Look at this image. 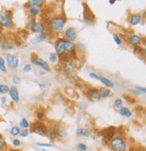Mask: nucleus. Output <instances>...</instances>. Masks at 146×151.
I'll use <instances>...</instances> for the list:
<instances>
[{
	"mask_svg": "<svg viewBox=\"0 0 146 151\" xmlns=\"http://www.w3.org/2000/svg\"><path fill=\"white\" fill-rule=\"evenodd\" d=\"M43 151H47V150H43Z\"/></svg>",
	"mask_w": 146,
	"mask_h": 151,
	"instance_id": "obj_49",
	"label": "nucleus"
},
{
	"mask_svg": "<svg viewBox=\"0 0 146 151\" xmlns=\"http://www.w3.org/2000/svg\"><path fill=\"white\" fill-rule=\"evenodd\" d=\"M9 86L7 85H2L0 84V93H7L9 92Z\"/></svg>",
	"mask_w": 146,
	"mask_h": 151,
	"instance_id": "obj_26",
	"label": "nucleus"
},
{
	"mask_svg": "<svg viewBox=\"0 0 146 151\" xmlns=\"http://www.w3.org/2000/svg\"><path fill=\"white\" fill-rule=\"evenodd\" d=\"M110 147L113 151H125L126 144L123 138L116 136L110 140Z\"/></svg>",
	"mask_w": 146,
	"mask_h": 151,
	"instance_id": "obj_2",
	"label": "nucleus"
},
{
	"mask_svg": "<svg viewBox=\"0 0 146 151\" xmlns=\"http://www.w3.org/2000/svg\"><path fill=\"white\" fill-rule=\"evenodd\" d=\"M115 106L118 109H121L123 107V102L120 98H117L116 101H115Z\"/></svg>",
	"mask_w": 146,
	"mask_h": 151,
	"instance_id": "obj_33",
	"label": "nucleus"
},
{
	"mask_svg": "<svg viewBox=\"0 0 146 151\" xmlns=\"http://www.w3.org/2000/svg\"><path fill=\"white\" fill-rule=\"evenodd\" d=\"M13 145H14V147H19V146L21 145V142H20L19 139H14V140H13Z\"/></svg>",
	"mask_w": 146,
	"mask_h": 151,
	"instance_id": "obj_40",
	"label": "nucleus"
},
{
	"mask_svg": "<svg viewBox=\"0 0 146 151\" xmlns=\"http://www.w3.org/2000/svg\"><path fill=\"white\" fill-rule=\"evenodd\" d=\"M115 134H116V128L113 126L105 129L101 133V135L103 136V139L106 141H110Z\"/></svg>",
	"mask_w": 146,
	"mask_h": 151,
	"instance_id": "obj_7",
	"label": "nucleus"
},
{
	"mask_svg": "<svg viewBox=\"0 0 146 151\" xmlns=\"http://www.w3.org/2000/svg\"><path fill=\"white\" fill-rule=\"evenodd\" d=\"M115 2H116V1H115V0H110V1H109V3H110L111 5L115 4Z\"/></svg>",
	"mask_w": 146,
	"mask_h": 151,
	"instance_id": "obj_47",
	"label": "nucleus"
},
{
	"mask_svg": "<svg viewBox=\"0 0 146 151\" xmlns=\"http://www.w3.org/2000/svg\"><path fill=\"white\" fill-rule=\"evenodd\" d=\"M37 146H39V147H51V144H44V143H37Z\"/></svg>",
	"mask_w": 146,
	"mask_h": 151,
	"instance_id": "obj_43",
	"label": "nucleus"
},
{
	"mask_svg": "<svg viewBox=\"0 0 146 151\" xmlns=\"http://www.w3.org/2000/svg\"><path fill=\"white\" fill-rule=\"evenodd\" d=\"M21 137H27L28 136V130L26 129H24L23 130H20V134Z\"/></svg>",
	"mask_w": 146,
	"mask_h": 151,
	"instance_id": "obj_38",
	"label": "nucleus"
},
{
	"mask_svg": "<svg viewBox=\"0 0 146 151\" xmlns=\"http://www.w3.org/2000/svg\"><path fill=\"white\" fill-rule=\"evenodd\" d=\"M1 103H2L3 104H6V103H7V98H6V97H2V98H1Z\"/></svg>",
	"mask_w": 146,
	"mask_h": 151,
	"instance_id": "obj_45",
	"label": "nucleus"
},
{
	"mask_svg": "<svg viewBox=\"0 0 146 151\" xmlns=\"http://www.w3.org/2000/svg\"><path fill=\"white\" fill-rule=\"evenodd\" d=\"M31 70H32L31 65H25V66L24 67V71H25V72H30Z\"/></svg>",
	"mask_w": 146,
	"mask_h": 151,
	"instance_id": "obj_41",
	"label": "nucleus"
},
{
	"mask_svg": "<svg viewBox=\"0 0 146 151\" xmlns=\"http://www.w3.org/2000/svg\"><path fill=\"white\" fill-rule=\"evenodd\" d=\"M83 7H84L83 14H84L85 23L87 24H93L95 22V15L93 14L92 11L90 10V8L88 7V6L86 3H83Z\"/></svg>",
	"mask_w": 146,
	"mask_h": 151,
	"instance_id": "obj_4",
	"label": "nucleus"
},
{
	"mask_svg": "<svg viewBox=\"0 0 146 151\" xmlns=\"http://www.w3.org/2000/svg\"><path fill=\"white\" fill-rule=\"evenodd\" d=\"M88 97L92 102H98L100 100V96L98 89H90L88 92Z\"/></svg>",
	"mask_w": 146,
	"mask_h": 151,
	"instance_id": "obj_12",
	"label": "nucleus"
},
{
	"mask_svg": "<svg viewBox=\"0 0 146 151\" xmlns=\"http://www.w3.org/2000/svg\"><path fill=\"white\" fill-rule=\"evenodd\" d=\"M58 136V130L57 129H50L49 131H47V135H46V137H48L50 139H54L56 137Z\"/></svg>",
	"mask_w": 146,
	"mask_h": 151,
	"instance_id": "obj_22",
	"label": "nucleus"
},
{
	"mask_svg": "<svg viewBox=\"0 0 146 151\" xmlns=\"http://www.w3.org/2000/svg\"><path fill=\"white\" fill-rule=\"evenodd\" d=\"M20 126L23 127L24 129H26V128L29 127V123H28V122H27V120H26L25 118H23V119L21 120V122H20Z\"/></svg>",
	"mask_w": 146,
	"mask_h": 151,
	"instance_id": "obj_32",
	"label": "nucleus"
},
{
	"mask_svg": "<svg viewBox=\"0 0 146 151\" xmlns=\"http://www.w3.org/2000/svg\"><path fill=\"white\" fill-rule=\"evenodd\" d=\"M55 49H56V53L57 55H61L65 53V49H64V39H59L56 43H55Z\"/></svg>",
	"mask_w": 146,
	"mask_h": 151,
	"instance_id": "obj_11",
	"label": "nucleus"
},
{
	"mask_svg": "<svg viewBox=\"0 0 146 151\" xmlns=\"http://www.w3.org/2000/svg\"><path fill=\"white\" fill-rule=\"evenodd\" d=\"M136 90H137L139 93H142H142H145V92H146V90H145V88H144V87H142H142L137 86V87H136Z\"/></svg>",
	"mask_w": 146,
	"mask_h": 151,
	"instance_id": "obj_42",
	"label": "nucleus"
},
{
	"mask_svg": "<svg viewBox=\"0 0 146 151\" xmlns=\"http://www.w3.org/2000/svg\"><path fill=\"white\" fill-rule=\"evenodd\" d=\"M49 59H50V61L51 62H55L58 59V55L57 53H51L50 54V57H49Z\"/></svg>",
	"mask_w": 146,
	"mask_h": 151,
	"instance_id": "obj_31",
	"label": "nucleus"
},
{
	"mask_svg": "<svg viewBox=\"0 0 146 151\" xmlns=\"http://www.w3.org/2000/svg\"><path fill=\"white\" fill-rule=\"evenodd\" d=\"M76 134L78 136H80V137H88L90 135V130H88L87 129L80 128V129H77Z\"/></svg>",
	"mask_w": 146,
	"mask_h": 151,
	"instance_id": "obj_18",
	"label": "nucleus"
},
{
	"mask_svg": "<svg viewBox=\"0 0 146 151\" xmlns=\"http://www.w3.org/2000/svg\"><path fill=\"white\" fill-rule=\"evenodd\" d=\"M120 113H121V115L126 118H130L132 116V111L127 107H122L120 109Z\"/></svg>",
	"mask_w": 146,
	"mask_h": 151,
	"instance_id": "obj_20",
	"label": "nucleus"
},
{
	"mask_svg": "<svg viewBox=\"0 0 146 151\" xmlns=\"http://www.w3.org/2000/svg\"><path fill=\"white\" fill-rule=\"evenodd\" d=\"M6 147V142L3 139L0 138V151H1L4 147Z\"/></svg>",
	"mask_w": 146,
	"mask_h": 151,
	"instance_id": "obj_39",
	"label": "nucleus"
},
{
	"mask_svg": "<svg viewBox=\"0 0 146 151\" xmlns=\"http://www.w3.org/2000/svg\"><path fill=\"white\" fill-rule=\"evenodd\" d=\"M7 64L10 68H16L18 67V64H19V61H18V59L15 56L12 55V54H7Z\"/></svg>",
	"mask_w": 146,
	"mask_h": 151,
	"instance_id": "obj_10",
	"label": "nucleus"
},
{
	"mask_svg": "<svg viewBox=\"0 0 146 151\" xmlns=\"http://www.w3.org/2000/svg\"><path fill=\"white\" fill-rule=\"evenodd\" d=\"M32 62L36 65V66H38V67H41L43 69H44L45 71H49L50 70V68H49V65L46 61H44L43 60L40 59L39 57H34V58L32 60Z\"/></svg>",
	"mask_w": 146,
	"mask_h": 151,
	"instance_id": "obj_8",
	"label": "nucleus"
},
{
	"mask_svg": "<svg viewBox=\"0 0 146 151\" xmlns=\"http://www.w3.org/2000/svg\"><path fill=\"white\" fill-rule=\"evenodd\" d=\"M74 68H75V65H74V63H73V61L72 60H69L68 62H66L65 63V66H64V71L67 73V74H71L72 73V71L74 70Z\"/></svg>",
	"mask_w": 146,
	"mask_h": 151,
	"instance_id": "obj_16",
	"label": "nucleus"
},
{
	"mask_svg": "<svg viewBox=\"0 0 146 151\" xmlns=\"http://www.w3.org/2000/svg\"><path fill=\"white\" fill-rule=\"evenodd\" d=\"M58 135H60V136H62V137H65V136H67V130L65 129H61L59 131H58Z\"/></svg>",
	"mask_w": 146,
	"mask_h": 151,
	"instance_id": "obj_36",
	"label": "nucleus"
},
{
	"mask_svg": "<svg viewBox=\"0 0 146 151\" xmlns=\"http://www.w3.org/2000/svg\"><path fill=\"white\" fill-rule=\"evenodd\" d=\"M35 24V20H34V18H33V17H29L28 18V20H27V28H32L33 27V25Z\"/></svg>",
	"mask_w": 146,
	"mask_h": 151,
	"instance_id": "obj_30",
	"label": "nucleus"
},
{
	"mask_svg": "<svg viewBox=\"0 0 146 151\" xmlns=\"http://www.w3.org/2000/svg\"><path fill=\"white\" fill-rule=\"evenodd\" d=\"M46 38H47V32H41L40 35L37 37V42H43V41H44V40L46 39Z\"/></svg>",
	"mask_w": 146,
	"mask_h": 151,
	"instance_id": "obj_27",
	"label": "nucleus"
},
{
	"mask_svg": "<svg viewBox=\"0 0 146 151\" xmlns=\"http://www.w3.org/2000/svg\"><path fill=\"white\" fill-rule=\"evenodd\" d=\"M66 24V18L64 16H55L51 18L49 22V27L53 32H60L62 31Z\"/></svg>",
	"mask_w": 146,
	"mask_h": 151,
	"instance_id": "obj_1",
	"label": "nucleus"
},
{
	"mask_svg": "<svg viewBox=\"0 0 146 151\" xmlns=\"http://www.w3.org/2000/svg\"><path fill=\"white\" fill-rule=\"evenodd\" d=\"M129 42L134 46H137L142 43V38L138 35L133 34L129 37Z\"/></svg>",
	"mask_w": 146,
	"mask_h": 151,
	"instance_id": "obj_14",
	"label": "nucleus"
},
{
	"mask_svg": "<svg viewBox=\"0 0 146 151\" xmlns=\"http://www.w3.org/2000/svg\"><path fill=\"white\" fill-rule=\"evenodd\" d=\"M1 48L4 50H12L14 47H13V44L10 42H3L1 44Z\"/></svg>",
	"mask_w": 146,
	"mask_h": 151,
	"instance_id": "obj_28",
	"label": "nucleus"
},
{
	"mask_svg": "<svg viewBox=\"0 0 146 151\" xmlns=\"http://www.w3.org/2000/svg\"><path fill=\"white\" fill-rule=\"evenodd\" d=\"M98 93H99L100 98H101V97L106 98V97H108L109 96H110L111 92H110V90H109L108 88H101V89L98 91Z\"/></svg>",
	"mask_w": 146,
	"mask_h": 151,
	"instance_id": "obj_21",
	"label": "nucleus"
},
{
	"mask_svg": "<svg viewBox=\"0 0 146 151\" xmlns=\"http://www.w3.org/2000/svg\"><path fill=\"white\" fill-rule=\"evenodd\" d=\"M9 94L14 102L19 101V93H18V90L15 86H13L9 89Z\"/></svg>",
	"mask_w": 146,
	"mask_h": 151,
	"instance_id": "obj_13",
	"label": "nucleus"
},
{
	"mask_svg": "<svg viewBox=\"0 0 146 151\" xmlns=\"http://www.w3.org/2000/svg\"><path fill=\"white\" fill-rule=\"evenodd\" d=\"M29 5H31V6H42L44 4V1L43 0H31V1L28 2Z\"/></svg>",
	"mask_w": 146,
	"mask_h": 151,
	"instance_id": "obj_23",
	"label": "nucleus"
},
{
	"mask_svg": "<svg viewBox=\"0 0 146 151\" xmlns=\"http://www.w3.org/2000/svg\"><path fill=\"white\" fill-rule=\"evenodd\" d=\"M98 80H100L107 87H114V83L104 77H99V76H98Z\"/></svg>",
	"mask_w": 146,
	"mask_h": 151,
	"instance_id": "obj_19",
	"label": "nucleus"
},
{
	"mask_svg": "<svg viewBox=\"0 0 146 151\" xmlns=\"http://www.w3.org/2000/svg\"><path fill=\"white\" fill-rule=\"evenodd\" d=\"M0 70L3 72H7V68L5 66V60L2 57H0Z\"/></svg>",
	"mask_w": 146,
	"mask_h": 151,
	"instance_id": "obj_29",
	"label": "nucleus"
},
{
	"mask_svg": "<svg viewBox=\"0 0 146 151\" xmlns=\"http://www.w3.org/2000/svg\"><path fill=\"white\" fill-rule=\"evenodd\" d=\"M37 117H38V119H42L43 117V112H38Z\"/></svg>",
	"mask_w": 146,
	"mask_h": 151,
	"instance_id": "obj_44",
	"label": "nucleus"
},
{
	"mask_svg": "<svg viewBox=\"0 0 146 151\" xmlns=\"http://www.w3.org/2000/svg\"><path fill=\"white\" fill-rule=\"evenodd\" d=\"M13 25L12 15L8 12H3L0 14V26L8 28Z\"/></svg>",
	"mask_w": 146,
	"mask_h": 151,
	"instance_id": "obj_5",
	"label": "nucleus"
},
{
	"mask_svg": "<svg viewBox=\"0 0 146 151\" xmlns=\"http://www.w3.org/2000/svg\"><path fill=\"white\" fill-rule=\"evenodd\" d=\"M64 49L65 52L69 54L70 58H76V45L72 42L64 40Z\"/></svg>",
	"mask_w": 146,
	"mask_h": 151,
	"instance_id": "obj_6",
	"label": "nucleus"
},
{
	"mask_svg": "<svg viewBox=\"0 0 146 151\" xmlns=\"http://www.w3.org/2000/svg\"><path fill=\"white\" fill-rule=\"evenodd\" d=\"M76 148H77L78 151H86V150H87V146H86L85 144L80 143V144H79V145L77 146Z\"/></svg>",
	"mask_w": 146,
	"mask_h": 151,
	"instance_id": "obj_34",
	"label": "nucleus"
},
{
	"mask_svg": "<svg viewBox=\"0 0 146 151\" xmlns=\"http://www.w3.org/2000/svg\"><path fill=\"white\" fill-rule=\"evenodd\" d=\"M28 11H29V13H30L31 14H33V15H37V14H40V11H41V10H39L37 7H35V6H30V7L28 8Z\"/></svg>",
	"mask_w": 146,
	"mask_h": 151,
	"instance_id": "obj_24",
	"label": "nucleus"
},
{
	"mask_svg": "<svg viewBox=\"0 0 146 151\" xmlns=\"http://www.w3.org/2000/svg\"><path fill=\"white\" fill-rule=\"evenodd\" d=\"M113 38H114V40H115V42H116V43L117 44V45H120L121 43H122V41H121V39L120 38L116 35V34H113Z\"/></svg>",
	"mask_w": 146,
	"mask_h": 151,
	"instance_id": "obj_35",
	"label": "nucleus"
},
{
	"mask_svg": "<svg viewBox=\"0 0 146 151\" xmlns=\"http://www.w3.org/2000/svg\"><path fill=\"white\" fill-rule=\"evenodd\" d=\"M10 133L12 136H17V135H19L20 134V129L19 127H17V126H14L11 130H10Z\"/></svg>",
	"mask_w": 146,
	"mask_h": 151,
	"instance_id": "obj_25",
	"label": "nucleus"
},
{
	"mask_svg": "<svg viewBox=\"0 0 146 151\" xmlns=\"http://www.w3.org/2000/svg\"><path fill=\"white\" fill-rule=\"evenodd\" d=\"M38 86H39V87H40V88H42V89H43V88H44V85H43V84H39Z\"/></svg>",
	"mask_w": 146,
	"mask_h": 151,
	"instance_id": "obj_46",
	"label": "nucleus"
},
{
	"mask_svg": "<svg viewBox=\"0 0 146 151\" xmlns=\"http://www.w3.org/2000/svg\"><path fill=\"white\" fill-rule=\"evenodd\" d=\"M12 80H13V82H14V84H19V83L21 82L20 78L18 77V76H16V75H14V76L13 78H12Z\"/></svg>",
	"mask_w": 146,
	"mask_h": 151,
	"instance_id": "obj_37",
	"label": "nucleus"
},
{
	"mask_svg": "<svg viewBox=\"0 0 146 151\" xmlns=\"http://www.w3.org/2000/svg\"><path fill=\"white\" fill-rule=\"evenodd\" d=\"M141 20H142V15L140 14H132L130 17V24L132 25H136L140 24Z\"/></svg>",
	"mask_w": 146,
	"mask_h": 151,
	"instance_id": "obj_15",
	"label": "nucleus"
},
{
	"mask_svg": "<svg viewBox=\"0 0 146 151\" xmlns=\"http://www.w3.org/2000/svg\"><path fill=\"white\" fill-rule=\"evenodd\" d=\"M2 32H3V29H2V27H1V26H0V34L2 33Z\"/></svg>",
	"mask_w": 146,
	"mask_h": 151,
	"instance_id": "obj_48",
	"label": "nucleus"
},
{
	"mask_svg": "<svg viewBox=\"0 0 146 151\" xmlns=\"http://www.w3.org/2000/svg\"><path fill=\"white\" fill-rule=\"evenodd\" d=\"M65 37L69 42L75 41L77 39V31H76V29L73 28V27L68 28L66 30V32H65Z\"/></svg>",
	"mask_w": 146,
	"mask_h": 151,
	"instance_id": "obj_9",
	"label": "nucleus"
},
{
	"mask_svg": "<svg viewBox=\"0 0 146 151\" xmlns=\"http://www.w3.org/2000/svg\"><path fill=\"white\" fill-rule=\"evenodd\" d=\"M31 130L33 132V133L43 136V137H46L47 135V129L45 127V125L40 122H36L34 123H33L32 127H31Z\"/></svg>",
	"mask_w": 146,
	"mask_h": 151,
	"instance_id": "obj_3",
	"label": "nucleus"
},
{
	"mask_svg": "<svg viewBox=\"0 0 146 151\" xmlns=\"http://www.w3.org/2000/svg\"><path fill=\"white\" fill-rule=\"evenodd\" d=\"M31 30L33 32H39V33H41V32H44V25L42 23H35L33 25V27L31 28Z\"/></svg>",
	"mask_w": 146,
	"mask_h": 151,
	"instance_id": "obj_17",
	"label": "nucleus"
}]
</instances>
